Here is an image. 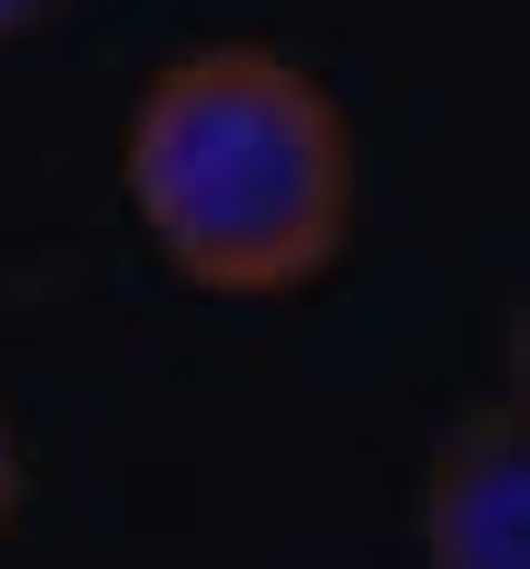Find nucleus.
I'll return each instance as SVG.
<instances>
[{"mask_svg":"<svg viewBox=\"0 0 530 569\" xmlns=\"http://www.w3.org/2000/svg\"><path fill=\"white\" fill-rule=\"evenodd\" d=\"M20 491H30V461H20V432H10V412H0V530L20 520Z\"/></svg>","mask_w":530,"mask_h":569,"instance_id":"3","label":"nucleus"},{"mask_svg":"<svg viewBox=\"0 0 530 569\" xmlns=\"http://www.w3.org/2000/svg\"><path fill=\"white\" fill-rule=\"evenodd\" d=\"M118 177L158 256L207 295H294L353 236L344 109L256 40L168 59L128 118Z\"/></svg>","mask_w":530,"mask_h":569,"instance_id":"1","label":"nucleus"},{"mask_svg":"<svg viewBox=\"0 0 530 569\" xmlns=\"http://www.w3.org/2000/svg\"><path fill=\"white\" fill-rule=\"evenodd\" d=\"M422 569H530L521 402H471L422 471Z\"/></svg>","mask_w":530,"mask_h":569,"instance_id":"2","label":"nucleus"},{"mask_svg":"<svg viewBox=\"0 0 530 569\" xmlns=\"http://www.w3.org/2000/svg\"><path fill=\"white\" fill-rule=\"evenodd\" d=\"M50 10H59V0H0V40H20V30H40Z\"/></svg>","mask_w":530,"mask_h":569,"instance_id":"4","label":"nucleus"}]
</instances>
